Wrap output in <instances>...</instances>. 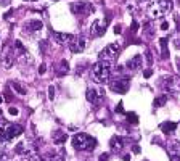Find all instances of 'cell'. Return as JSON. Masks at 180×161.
Here are the masks:
<instances>
[{
  "instance_id": "6da1fadb",
  "label": "cell",
  "mask_w": 180,
  "mask_h": 161,
  "mask_svg": "<svg viewBox=\"0 0 180 161\" xmlns=\"http://www.w3.org/2000/svg\"><path fill=\"white\" fill-rule=\"evenodd\" d=\"M110 74H111V63L110 61H105V60H100L98 63L92 66V76H93V81L103 84L110 79Z\"/></svg>"
},
{
  "instance_id": "7a4b0ae2",
  "label": "cell",
  "mask_w": 180,
  "mask_h": 161,
  "mask_svg": "<svg viewBox=\"0 0 180 161\" xmlns=\"http://www.w3.org/2000/svg\"><path fill=\"white\" fill-rule=\"evenodd\" d=\"M71 142H73V147L79 151H87V150H93L97 147V140L93 137L87 135V134H76L73 139H71Z\"/></svg>"
},
{
  "instance_id": "3957f363",
  "label": "cell",
  "mask_w": 180,
  "mask_h": 161,
  "mask_svg": "<svg viewBox=\"0 0 180 161\" xmlns=\"http://www.w3.org/2000/svg\"><path fill=\"white\" fill-rule=\"evenodd\" d=\"M119 50H121V47L119 44H110V45H106L103 48V52L100 53V60H114V58H118V55H119Z\"/></svg>"
},
{
  "instance_id": "277c9868",
  "label": "cell",
  "mask_w": 180,
  "mask_h": 161,
  "mask_svg": "<svg viewBox=\"0 0 180 161\" xmlns=\"http://www.w3.org/2000/svg\"><path fill=\"white\" fill-rule=\"evenodd\" d=\"M71 10H73V13H76V15H89V13L93 11V6L89 2L81 0V2H74L71 5Z\"/></svg>"
},
{
  "instance_id": "5b68a950",
  "label": "cell",
  "mask_w": 180,
  "mask_h": 161,
  "mask_svg": "<svg viewBox=\"0 0 180 161\" xmlns=\"http://www.w3.org/2000/svg\"><path fill=\"white\" fill-rule=\"evenodd\" d=\"M129 87H130V81L122 78V79H116L114 82H111V89L114 90L116 94H126Z\"/></svg>"
},
{
  "instance_id": "8992f818",
  "label": "cell",
  "mask_w": 180,
  "mask_h": 161,
  "mask_svg": "<svg viewBox=\"0 0 180 161\" xmlns=\"http://www.w3.org/2000/svg\"><path fill=\"white\" fill-rule=\"evenodd\" d=\"M162 86L164 89H167L169 92H178L180 90V78H175V76H169V78L162 79Z\"/></svg>"
},
{
  "instance_id": "52a82bcc",
  "label": "cell",
  "mask_w": 180,
  "mask_h": 161,
  "mask_svg": "<svg viewBox=\"0 0 180 161\" xmlns=\"http://www.w3.org/2000/svg\"><path fill=\"white\" fill-rule=\"evenodd\" d=\"M166 148H167V153L172 161H180V142L172 140L166 145Z\"/></svg>"
},
{
  "instance_id": "ba28073f",
  "label": "cell",
  "mask_w": 180,
  "mask_h": 161,
  "mask_svg": "<svg viewBox=\"0 0 180 161\" xmlns=\"http://www.w3.org/2000/svg\"><path fill=\"white\" fill-rule=\"evenodd\" d=\"M2 65H3V68H6V69H10L11 66H13V63H15V50H10V48H6L5 47V50H3V53H2Z\"/></svg>"
},
{
  "instance_id": "9c48e42d",
  "label": "cell",
  "mask_w": 180,
  "mask_h": 161,
  "mask_svg": "<svg viewBox=\"0 0 180 161\" xmlns=\"http://www.w3.org/2000/svg\"><path fill=\"white\" fill-rule=\"evenodd\" d=\"M5 132H6L8 140H11V139H15V137H19L24 132V129H23V126H19V124H10L8 127L5 129Z\"/></svg>"
},
{
  "instance_id": "30bf717a",
  "label": "cell",
  "mask_w": 180,
  "mask_h": 161,
  "mask_svg": "<svg viewBox=\"0 0 180 161\" xmlns=\"http://www.w3.org/2000/svg\"><path fill=\"white\" fill-rule=\"evenodd\" d=\"M53 37H55V40L58 42V44H61V45H69L71 42L76 39L73 34H66V32H53Z\"/></svg>"
},
{
  "instance_id": "8fae6325",
  "label": "cell",
  "mask_w": 180,
  "mask_h": 161,
  "mask_svg": "<svg viewBox=\"0 0 180 161\" xmlns=\"http://www.w3.org/2000/svg\"><path fill=\"white\" fill-rule=\"evenodd\" d=\"M105 34V24L102 26V21L95 19L90 26V37H98V36H103Z\"/></svg>"
},
{
  "instance_id": "7c38bea8",
  "label": "cell",
  "mask_w": 180,
  "mask_h": 161,
  "mask_svg": "<svg viewBox=\"0 0 180 161\" xmlns=\"http://www.w3.org/2000/svg\"><path fill=\"white\" fill-rule=\"evenodd\" d=\"M85 45H87V42H85V39H84V37L74 39V40L69 44L71 52H74V53H81V52H84V50H85Z\"/></svg>"
},
{
  "instance_id": "4fadbf2b",
  "label": "cell",
  "mask_w": 180,
  "mask_h": 161,
  "mask_svg": "<svg viewBox=\"0 0 180 161\" xmlns=\"http://www.w3.org/2000/svg\"><path fill=\"white\" fill-rule=\"evenodd\" d=\"M42 27H44V23H42L40 19H31V21H27V23L24 24V29H27L29 32L40 31Z\"/></svg>"
},
{
  "instance_id": "5bb4252c",
  "label": "cell",
  "mask_w": 180,
  "mask_h": 161,
  "mask_svg": "<svg viewBox=\"0 0 180 161\" xmlns=\"http://www.w3.org/2000/svg\"><path fill=\"white\" fill-rule=\"evenodd\" d=\"M105 95V90H95V89H87V100L92 103H97L100 97Z\"/></svg>"
},
{
  "instance_id": "9a60e30c",
  "label": "cell",
  "mask_w": 180,
  "mask_h": 161,
  "mask_svg": "<svg viewBox=\"0 0 180 161\" xmlns=\"http://www.w3.org/2000/svg\"><path fill=\"white\" fill-rule=\"evenodd\" d=\"M164 15V13H162V10H161V6L159 5H158V3H153V5H151L150 6V8H148V16L151 18V19H156V18H161Z\"/></svg>"
},
{
  "instance_id": "2e32d148",
  "label": "cell",
  "mask_w": 180,
  "mask_h": 161,
  "mask_svg": "<svg viewBox=\"0 0 180 161\" xmlns=\"http://www.w3.org/2000/svg\"><path fill=\"white\" fill-rule=\"evenodd\" d=\"M127 68L132 69V71H137L138 68H142V55H135L134 58H130L127 61Z\"/></svg>"
},
{
  "instance_id": "e0dca14e",
  "label": "cell",
  "mask_w": 180,
  "mask_h": 161,
  "mask_svg": "<svg viewBox=\"0 0 180 161\" xmlns=\"http://www.w3.org/2000/svg\"><path fill=\"white\" fill-rule=\"evenodd\" d=\"M110 145H111V150H113V151L119 153L122 148H124V140H122L121 137H113L111 142H110Z\"/></svg>"
},
{
  "instance_id": "ac0fdd59",
  "label": "cell",
  "mask_w": 180,
  "mask_h": 161,
  "mask_svg": "<svg viewBox=\"0 0 180 161\" xmlns=\"http://www.w3.org/2000/svg\"><path fill=\"white\" fill-rule=\"evenodd\" d=\"M161 131L164 132V134H172V132H175V129H177V124L175 123H172V121H166V123H162L161 126Z\"/></svg>"
},
{
  "instance_id": "d6986e66",
  "label": "cell",
  "mask_w": 180,
  "mask_h": 161,
  "mask_svg": "<svg viewBox=\"0 0 180 161\" xmlns=\"http://www.w3.org/2000/svg\"><path fill=\"white\" fill-rule=\"evenodd\" d=\"M66 139H68L66 132H61V131H55L53 132V142H55V145L64 143V142H66Z\"/></svg>"
},
{
  "instance_id": "ffe728a7",
  "label": "cell",
  "mask_w": 180,
  "mask_h": 161,
  "mask_svg": "<svg viewBox=\"0 0 180 161\" xmlns=\"http://www.w3.org/2000/svg\"><path fill=\"white\" fill-rule=\"evenodd\" d=\"M167 39L166 37H161L159 39V44H161V58H169V48H167Z\"/></svg>"
},
{
  "instance_id": "44dd1931",
  "label": "cell",
  "mask_w": 180,
  "mask_h": 161,
  "mask_svg": "<svg viewBox=\"0 0 180 161\" xmlns=\"http://www.w3.org/2000/svg\"><path fill=\"white\" fill-rule=\"evenodd\" d=\"M26 158H27V161H44V158H42L37 151H34V150L26 151Z\"/></svg>"
},
{
  "instance_id": "7402d4cb",
  "label": "cell",
  "mask_w": 180,
  "mask_h": 161,
  "mask_svg": "<svg viewBox=\"0 0 180 161\" xmlns=\"http://www.w3.org/2000/svg\"><path fill=\"white\" fill-rule=\"evenodd\" d=\"M44 161H64V153H58V155L48 153V155L44 158Z\"/></svg>"
},
{
  "instance_id": "603a6c76",
  "label": "cell",
  "mask_w": 180,
  "mask_h": 161,
  "mask_svg": "<svg viewBox=\"0 0 180 161\" xmlns=\"http://www.w3.org/2000/svg\"><path fill=\"white\" fill-rule=\"evenodd\" d=\"M158 5L161 6L162 13H167V11L172 10V2H170V0H159V2H158Z\"/></svg>"
},
{
  "instance_id": "cb8c5ba5",
  "label": "cell",
  "mask_w": 180,
  "mask_h": 161,
  "mask_svg": "<svg viewBox=\"0 0 180 161\" xmlns=\"http://www.w3.org/2000/svg\"><path fill=\"white\" fill-rule=\"evenodd\" d=\"M166 95H162V97H158V99H154V102H153V107L154 108H159V107H162V105L166 103Z\"/></svg>"
},
{
  "instance_id": "d4e9b609",
  "label": "cell",
  "mask_w": 180,
  "mask_h": 161,
  "mask_svg": "<svg viewBox=\"0 0 180 161\" xmlns=\"http://www.w3.org/2000/svg\"><path fill=\"white\" fill-rule=\"evenodd\" d=\"M69 71V65H68V61H61L60 63V68H58V74H63V73H68Z\"/></svg>"
},
{
  "instance_id": "484cf974",
  "label": "cell",
  "mask_w": 180,
  "mask_h": 161,
  "mask_svg": "<svg viewBox=\"0 0 180 161\" xmlns=\"http://www.w3.org/2000/svg\"><path fill=\"white\" fill-rule=\"evenodd\" d=\"M11 87L15 89V90H16V92H18L19 95H26V90H24L23 87H21L18 82H15V81H13V82H11Z\"/></svg>"
},
{
  "instance_id": "4316f807",
  "label": "cell",
  "mask_w": 180,
  "mask_h": 161,
  "mask_svg": "<svg viewBox=\"0 0 180 161\" xmlns=\"http://www.w3.org/2000/svg\"><path fill=\"white\" fill-rule=\"evenodd\" d=\"M127 121L132 123V124H137L138 123V116H137L135 113H127Z\"/></svg>"
},
{
  "instance_id": "83f0119b",
  "label": "cell",
  "mask_w": 180,
  "mask_h": 161,
  "mask_svg": "<svg viewBox=\"0 0 180 161\" xmlns=\"http://www.w3.org/2000/svg\"><path fill=\"white\" fill-rule=\"evenodd\" d=\"M48 99H50V100L55 99V87H53V86L48 87Z\"/></svg>"
},
{
  "instance_id": "f1b7e54d",
  "label": "cell",
  "mask_w": 180,
  "mask_h": 161,
  "mask_svg": "<svg viewBox=\"0 0 180 161\" xmlns=\"http://www.w3.org/2000/svg\"><path fill=\"white\" fill-rule=\"evenodd\" d=\"M146 61H148V65H153V57H151V52L150 50H146Z\"/></svg>"
},
{
  "instance_id": "f546056e",
  "label": "cell",
  "mask_w": 180,
  "mask_h": 161,
  "mask_svg": "<svg viewBox=\"0 0 180 161\" xmlns=\"http://www.w3.org/2000/svg\"><path fill=\"white\" fill-rule=\"evenodd\" d=\"M143 76H145L146 79H148V78H151V76H153V69H145V73H143Z\"/></svg>"
},
{
  "instance_id": "4dcf8cb0",
  "label": "cell",
  "mask_w": 180,
  "mask_h": 161,
  "mask_svg": "<svg viewBox=\"0 0 180 161\" xmlns=\"http://www.w3.org/2000/svg\"><path fill=\"white\" fill-rule=\"evenodd\" d=\"M161 29L162 31H167L169 29V23H167V21H162V23H161Z\"/></svg>"
},
{
  "instance_id": "1f68e13d",
  "label": "cell",
  "mask_w": 180,
  "mask_h": 161,
  "mask_svg": "<svg viewBox=\"0 0 180 161\" xmlns=\"http://www.w3.org/2000/svg\"><path fill=\"white\" fill-rule=\"evenodd\" d=\"M137 31H138V23H137V21H134V23H132V32L135 34Z\"/></svg>"
},
{
  "instance_id": "d6a6232c",
  "label": "cell",
  "mask_w": 180,
  "mask_h": 161,
  "mask_svg": "<svg viewBox=\"0 0 180 161\" xmlns=\"http://www.w3.org/2000/svg\"><path fill=\"white\" fill-rule=\"evenodd\" d=\"M8 111H10V115H13V116H16V115H18V108H15V107H11Z\"/></svg>"
},
{
  "instance_id": "836d02e7",
  "label": "cell",
  "mask_w": 180,
  "mask_h": 161,
  "mask_svg": "<svg viewBox=\"0 0 180 161\" xmlns=\"http://www.w3.org/2000/svg\"><path fill=\"white\" fill-rule=\"evenodd\" d=\"M108 158H110V155H108V153H103V155L100 156V161H108Z\"/></svg>"
},
{
  "instance_id": "e575fe53",
  "label": "cell",
  "mask_w": 180,
  "mask_h": 161,
  "mask_svg": "<svg viewBox=\"0 0 180 161\" xmlns=\"http://www.w3.org/2000/svg\"><path fill=\"white\" fill-rule=\"evenodd\" d=\"M45 71H47V66H45V65H40V68H39V73H40V74H44Z\"/></svg>"
},
{
  "instance_id": "d590c367",
  "label": "cell",
  "mask_w": 180,
  "mask_h": 161,
  "mask_svg": "<svg viewBox=\"0 0 180 161\" xmlns=\"http://www.w3.org/2000/svg\"><path fill=\"white\" fill-rule=\"evenodd\" d=\"M40 48H42V52H45V48H47V42L45 40L40 42Z\"/></svg>"
},
{
  "instance_id": "8d00e7d4",
  "label": "cell",
  "mask_w": 180,
  "mask_h": 161,
  "mask_svg": "<svg viewBox=\"0 0 180 161\" xmlns=\"http://www.w3.org/2000/svg\"><path fill=\"white\" fill-rule=\"evenodd\" d=\"M116 111H118V113H122V111H124V108H122V103H119V105H118Z\"/></svg>"
},
{
  "instance_id": "74e56055",
  "label": "cell",
  "mask_w": 180,
  "mask_h": 161,
  "mask_svg": "<svg viewBox=\"0 0 180 161\" xmlns=\"http://www.w3.org/2000/svg\"><path fill=\"white\" fill-rule=\"evenodd\" d=\"M175 65H177V69H178V73H180V57L175 60Z\"/></svg>"
},
{
  "instance_id": "f35d334b",
  "label": "cell",
  "mask_w": 180,
  "mask_h": 161,
  "mask_svg": "<svg viewBox=\"0 0 180 161\" xmlns=\"http://www.w3.org/2000/svg\"><path fill=\"white\" fill-rule=\"evenodd\" d=\"M114 34H121V26H116V27H114Z\"/></svg>"
},
{
  "instance_id": "ab89813d",
  "label": "cell",
  "mask_w": 180,
  "mask_h": 161,
  "mask_svg": "<svg viewBox=\"0 0 180 161\" xmlns=\"http://www.w3.org/2000/svg\"><path fill=\"white\" fill-rule=\"evenodd\" d=\"M122 159H124V161H130V155H124V156H122Z\"/></svg>"
},
{
  "instance_id": "60d3db41",
  "label": "cell",
  "mask_w": 180,
  "mask_h": 161,
  "mask_svg": "<svg viewBox=\"0 0 180 161\" xmlns=\"http://www.w3.org/2000/svg\"><path fill=\"white\" fill-rule=\"evenodd\" d=\"M0 2H2V5H8L10 0H0Z\"/></svg>"
},
{
  "instance_id": "b9f144b4",
  "label": "cell",
  "mask_w": 180,
  "mask_h": 161,
  "mask_svg": "<svg viewBox=\"0 0 180 161\" xmlns=\"http://www.w3.org/2000/svg\"><path fill=\"white\" fill-rule=\"evenodd\" d=\"M3 103V99H2V97H0V105H2Z\"/></svg>"
},
{
  "instance_id": "7bdbcfd3",
  "label": "cell",
  "mask_w": 180,
  "mask_h": 161,
  "mask_svg": "<svg viewBox=\"0 0 180 161\" xmlns=\"http://www.w3.org/2000/svg\"><path fill=\"white\" fill-rule=\"evenodd\" d=\"M27 2H35V0H27Z\"/></svg>"
},
{
  "instance_id": "ee69618b",
  "label": "cell",
  "mask_w": 180,
  "mask_h": 161,
  "mask_svg": "<svg viewBox=\"0 0 180 161\" xmlns=\"http://www.w3.org/2000/svg\"><path fill=\"white\" fill-rule=\"evenodd\" d=\"M0 116H2V111H0Z\"/></svg>"
},
{
  "instance_id": "f6af8a7d",
  "label": "cell",
  "mask_w": 180,
  "mask_h": 161,
  "mask_svg": "<svg viewBox=\"0 0 180 161\" xmlns=\"http://www.w3.org/2000/svg\"><path fill=\"white\" fill-rule=\"evenodd\" d=\"M142 2H143V0H142Z\"/></svg>"
}]
</instances>
